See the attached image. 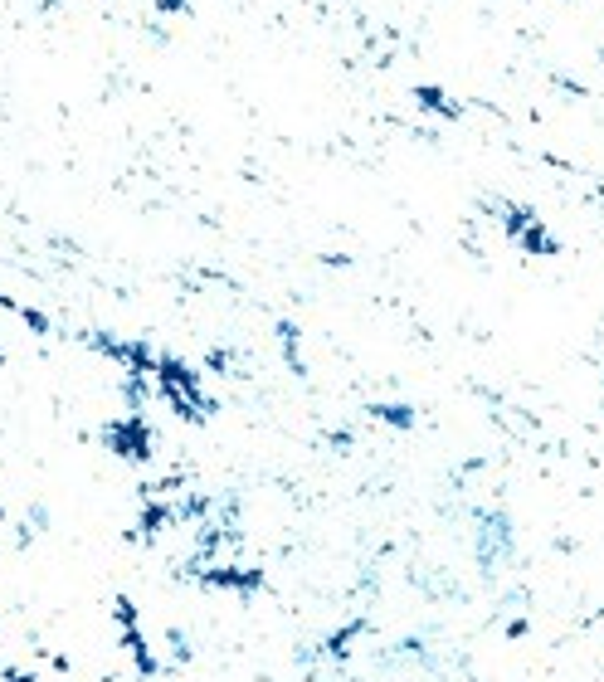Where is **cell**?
Segmentation results:
<instances>
[{"instance_id": "obj_7", "label": "cell", "mask_w": 604, "mask_h": 682, "mask_svg": "<svg viewBox=\"0 0 604 682\" xmlns=\"http://www.w3.org/2000/svg\"><path fill=\"white\" fill-rule=\"evenodd\" d=\"M190 0H156V15H186Z\"/></svg>"}, {"instance_id": "obj_2", "label": "cell", "mask_w": 604, "mask_h": 682, "mask_svg": "<svg viewBox=\"0 0 604 682\" xmlns=\"http://www.w3.org/2000/svg\"><path fill=\"white\" fill-rule=\"evenodd\" d=\"M98 439H103V449L117 454L122 463H151V454H156V444H151V424L142 419V410H127L122 419H108Z\"/></svg>"}, {"instance_id": "obj_5", "label": "cell", "mask_w": 604, "mask_h": 682, "mask_svg": "<svg viewBox=\"0 0 604 682\" xmlns=\"http://www.w3.org/2000/svg\"><path fill=\"white\" fill-rule=\"evenodd\" d=\"M273 332H278V341H283V361H288V371H293V376H307V361H302V332H298V322H288V317H283V322H278Z\"/></svg>"}, {"instance_id": "obj_4", "label": "cell", "mask_w": 604, "mask_h": 682, "mask_svg": "<svg viewBox=\"0 0 604 682\" xmlns=\"http://www.w3.org/2000/svg\"><path fill=\"white\" fill-rule=\"evenodd\" d=\"M415 103L429 117H449V122H453V117H463V103H458V98H449L444 88H429V83H424V88H415Z\"/></svg>"}, {"instance_id": "obj_3", "label": "cell", "mask_w": 604, "mask_h": 682, "mask_svg": "<svg viewBox=\"0 0 604 682\" xmlns=\"http://www.w3.org/2000/svg\"><path fill=\"white\" fill-rule=\"evenodd\" d=\"M366 415L380 419V424H390V429H400V434H410V429L419 424V410L415 405H405V400H371Z\"/></svg>"}, {"instance_id": "obj_6", "label": "cell", "mask_w": 604, "mask_h": 682, "mask_svg": "<svg viewBox=\"0 0 604 682\" xmlns=\"http://www.w3.org/2000/svg\"><path fill=\"white\" fill-rule=\"evenodd\" d=\"M166 648H171V668H186L190 663V644L181 629H166Z\"/></svg>"}, {"instance_id": "obj_8", "label": "cell", "mask_w": 604, "mask_h": 682, "mask_svg": "<svg viewBox=\"0 0 604 682\" xmlns=\"http://www.w3.org/2000/svg\"><path fill=\"white\" fill-rule=\"evenodd\" d=\"M0 682H39V673H30V668H5Z\"/></svg>"}, {"instance_id": "obj_9", "label": "cell", "mask_w": 604, "mask_h": 682, "mask_svg": "<svg viewBox=\"0 0 604 682\" xmlns=\"http://www.w3.org/2000/svg\"><path fill=\"white\" fill-rule=\"evenodd\" d=\"M527 619H522V614H517V619H507V639H527Z\"/></svg>"}, {"instance_id": "obj_1", "label": "cell", "mask_w": 604, "mask_h": 682, "mask_svg": "<svg viewBox=\"0 0 604 682\" xmlns=\"http://www.w3.org/2000/svg\"><path fill=\"white\" fill-rule=\"evenodd\" d=\"M113 619H117V644H122V653H127V658H132L137 678L151 682L156 673H166V663L151 653L147 634H142V614H137V600H132V595H117V600H113Z\"/></svg>"}]
</instances>
